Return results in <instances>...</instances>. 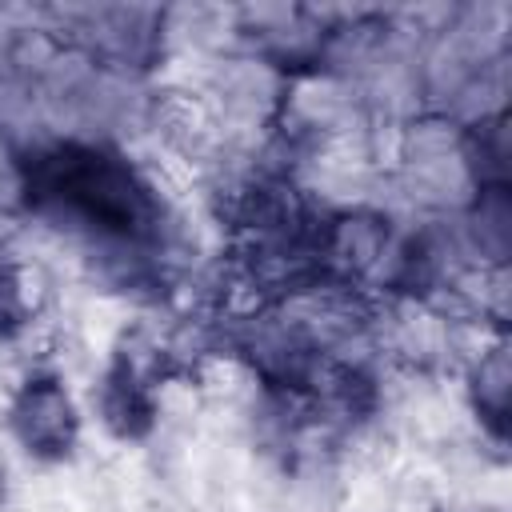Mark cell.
Returning a JSON list of instances; mask_svg holds the SVG:
<instances>
[{
    "label": "cell",
    "mask_w": 512,
    "mask_h": 512,
    "mask_svg": "<svg viewBox=\"0 0 512 512\" xmlns=\"http://www.w3.org/2000/svg\"><path fill=\"white\" fill-rule=\"evenodd\" d=\"M28 200L116 240H148L160 220L140 176L120 156L84 144H64L36 156L28 168Z\"/></svg>",
    "instance_id": "6da1fadb"
},
{
    "label": "cell",
    "mask_w": 512,
    "mask_h": 512,
    "mask_svg": "<svg viewBox=\"0 0 512 512\" xmlns=\"http://www.w3.org/2000/svg\"><path fill=\"white\" fill-rule=\"evenodd\" d=\"M12 428L32 456H44V460L68 456V448L76 440V412H72V400L60 388V380H52V376L28 380L24 392L16 396Z\"/></svg>",
    "instance_id": "7a4b0ae2"
},
{
    "label": "cell",
    "mask_w": 512,
    "mask_h": 512,
    "mask_svg": "<svg viewBox=\"0 0 512 512\" xmlns=\"http://www.w3.org/2000/svg\"><path fill=\"white\" fill-rule=\"evenodd\" d=\"M104 412H108V424L120 432V436H136L152 424V400L144 392V384L136 380V372L128 364H120L112 376H108V392H104Z\"/></svg>",
    "instance_id": "3957f363"
},
{
    "label": "cell",
    "mask_w": 512,
    "mask_h": 512,
    "mask_svg": "<svg viewBox=\"0 0 512 512\" xmlns=\"http://www.w3.org/2000/svg\"><path fill=\"white\" fill-rule=\"evenodd\" d=\"M12 324H20V300H16V284L0 276V332H8Z\"/></svg>",
    "instance_id": "277c9868"
}]
</instances>
